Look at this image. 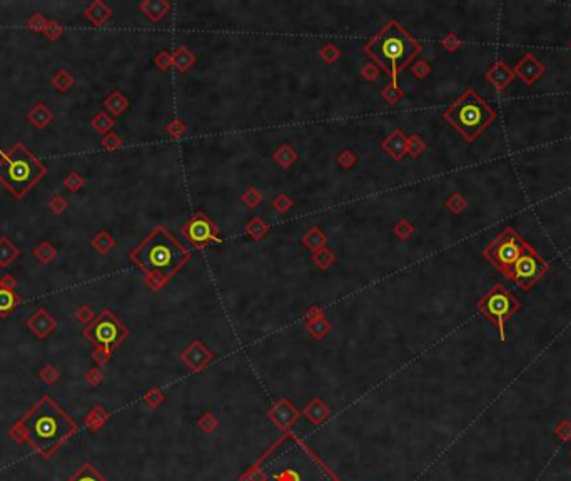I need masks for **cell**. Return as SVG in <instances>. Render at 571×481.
<instances>
[{
    "instance_id": "cell-1",
    "label": "cell",
    "mask_w": 571,
    "mask_h": 481,
    "mask_svg": "<svg viewBox=\"0 0 571 481\" xmlns=\"http://www.w3.org/2000/svg\"><path fill=\"white\" fill-rule=\"evenodd\" d=\"M25 429L27 441L44 456L59 448L75 429L67 414H64L49 398H44L19 421Z\"/></svg>"
},
{
    "instance_id": "cell-2",
    "label": "cell",
    "mask_w": 571,
    "mask_h": 481,
    "mask_svg": "<svg viewBox=\"0 0 571 481\" xmlns=\"http://www.w3.org/2000/svg\"><path fill=\"white\" fill-rule=\"evenodd\" d=\"M366 52L379 60L386 72L393 77V84H396L399 70L421 52V45L399 24L391 22L366 45Z\"/></svg>"
},
{
    "instance_id": "cell-3",
    "label": "cell",
    "mask_w": 571,
    "mask_h": 481,
    "mask_svg": "<svg viewBox=\"0 0 571 481\" xmlns=\"http://www.w3.org/2000/svg\"><path fill=\"white\" fill-rule=\"evenodd\" d=\"M444 119L458 129L468 142H473L489 127L496 119V112L479 94H476L474 89H468L454 104H451L444 112Z\"/></svg>"
},
{
    "instance_id": "cell-4",
    "label": "cell",
    "mask_w": 571,
    "mask_h": 481,
    "mask_svg": "<svg viewBox=\"0 0 571 481\" xmlns=\"http://www.w3.org/2000/svg\"><path fill=\"white\" fill-rule=\"evenodd\" d=\"M187 259V253L164 229H159L135 253V261L150 273L167 278Z\"/></svg>"
},
{
    "instance_id": "cell-5",
    "label": "cell",
    "mask_w": 571,
    "mask_h": 481,
    "mask_svg": "<svg viewBox=\"0 0 571 481\" xmlns=\"http://www.w3.org/2000/svg\"><path fill=\"white\" fill-rule=\"evenodd\" d=\"M478 309L491 324L498 328L501 341L508 339L506 323L519 309V301L514 298V294H511L503 284H496L479 299Z\"/></svg>"
},
{
    "instance_id": "cell-6",
    "label": "cell",
    "mask_w": 571,
    "mask_h": 481,
    "mask_svg": "<svg viewBox=\"0 0 571 481\" xmlns=\"http://www.w3.org/2000/svg\"><path fill=\"white\" fill-rule=\"evenodd\" d=\"M529 243L516 232L513 227H504L491 243L486 246L483 256L491 264L499 269L501 274H506L521 254L524 253Z\"/></svg>"
},
{
    "instance_id": "cell-7",
    "label": "cell",
    "mask_w": 571,
    "mask_h": 481,
    "mask_svg": "<svg viewBox=\"0 0 571 481\" xmlns=\"http://www.w3.org/2000/svg\"><path fill=\"white\" fill-rule=\"evenodd\" d=\"M549 271V264L541 258V254L533 246L528 244L524 253L519 256L518 261L511 266L504 276L518 286L519 289L529 291L538 284V281Z\"/></svg>"
},
{
    "instance_id": "cell-8",
    "label": "cell",
    "mask_w": 571,
    "mask_h": 481,
    "mask_svg": "<svg viewBox=\"0 0 571 481\" xmlns=\"http://www.w3.org/2000/svg\"><path fill=\"white\" fill-rule=\"evenodd\" d=\"M0 175L7 180L10 185L17 189H24L32 182L35 179V175L39 174V167L37 164L34 162L32 159H29L27 155L20 159H10L7 160L2 167H0Z\"/></svg>"
},
{
    "instance_id": "cell-9",
    "label": "cell",
    "mask_w": 571,
    "mask_h": 481,
    "mask_svg": "<svg viewBox=\"0 0 571 481\" xmlns=\"http://www.w3.org/2000/svg\"><path fill=\"white\" fill-rule=\"evenodd\" d=\"M513 72H514V75H518V77L523 80L524 84L533 85L536 80H538L541 75H543L544 67H543V64H541L533 54H526L524 57L521 59L518 64H516V67H514Z\"/></svg>"
},
{
    "instance_id": "cell-10",
    "label": "cell",
    "mask_w": 571,
    "mask_h": 481,
    "mask_svg": "<svg viewBox=\"0 0 571 481\" xmlns=\"http://www.w3.org/2000/svg\"><path fill=\"white\" fill-rule=\"evenodd\" d=\"M120 334H122L120 333V328L112 319H100L92 329V338L97 341V343L107 346V348L117 343Z\"/></svg>"
},
{
    "instance_id": "cell-11",
    "label": "cell",
    "mask_w": 571,
    "mask_h": 481,
    "mask_svg": "<svg viewBox=\"0 0 571 481\" xmlns=\"http://www.w3.org/2000/svg\"><path fill=\"white\" fill-rule=\"evenodd\" d=\"M486 77L496 89L503 90L506 89V85L514 80V72L504 62H498L486 72Z\"/></svg>"
},
{
    "instance_id": "cell-12",
    "label": "cell",
    "mask_w": 571,
    "mask_h": 481,
    "mask_svg": "<svg viewBox=\"0 0 571 481\" xmlns=\"http://www.w3.org/2000/svg\"><path fill=\"white\" fill-rule=\"evenodd\" d=\"M189 235L194 243H207L212 237V225H210L209 220L197 215L189 225Z\"/></svg>"
},
{
    "instance_id": "cell-13",
    "label": "cell",
    "mask_w": 571,
    "mask_h": 481,
    "mask_svg": "<svg viewBox=\"0 0 571 481\" xmlns=\"http://www.w3.org/2000/svg\"><path fill=\"white\" fill-rule=\"evenodd\" d=\"M384 149L388 150L389 154H393L396 159H399L401 155L406 152V140H404V135L399 132V130H396V132L388 137L384 140Z\"/></svg>"
},
{
    "instance_id": "cell-14",
    "label": "cell",
    "mask_w": 571,
    "mask_h": 481,
    "mask_svg": "<svg viewBox=\"0 0 571 481\" xmlns=\"http://www.w3.org/2000/svg\"><path fill=\"white\" fill-rule=\"evenodd\" d=\"M69 481H104V479L95 473L92 466L84 464L82 468H80V471H77V473H75Z\"/></svg>"
},
{
    "instance_id": "cell-15",
    "label": "cell",
    "mask_w": 571,
    "mask_h": 481,
    "mask_svg": "<svg viewBox=\"0 0 571 481\" xmlns=\"http://www.w3.org/2000/svg\"><path fill=\"white\" fill-rule=\"evenodd\" d=\"M9 434L12 436V438H14L15 441H17V443H22V441L27 439V434H25V429L22 428V426H20V423L14 424L12 428H10Z\"/></svg>"
},
{
    "instance_id": "cell-16",
    "label": "cell",
    "mask_w": 571,
    "mask_h": 481,
    "mask_svg": "<svg viewBox=\"0 0 571 481\" xmlns=\"http://www.w3.org/2000/svg\"><path fill=\"white\" fill-rule=\"evenodd\" d=\"M42 376H44V379H45V381H54L55 378H57V373H52V374H50V369H47Z\"/></svg>"
}]
</instances>
